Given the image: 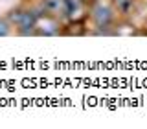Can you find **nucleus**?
Instances as JSON below:
<instances>
[{
  "mask_svg": "<svg viewBox=\"0 0 147 129\" xmlns=\"http://www.w3.org/2000/svg\"><path fill=\"white\" fill-rule=\"evenodd\" d=\"M13 22H15L24 33H28V30H31V28L37 24V15L33 11H18L17 15H13Z\"/></svg>",
  "mask_w": 147,
  "mask_h": 129,
  "instance_id": "nucleus-1",
  "label": "nucleus"
},
{
  "mask_svg": "<svg viewBox=\"0 0 147 129\" xmlns=\"http://www.w3.org/2000/svg\"><path fill=\"white\" fill-rule=\"evenodd\" d=\"M92 17H94V20H96L98 26H107L110 22V18H112V11H110V7L105 6V4H98V6L94 7V11H92Z\"/></svg>",
  "mask_w": 147,
  "mask_h": 129,
  "instance_id": "nucleus-2",
  "label": "nucleus"
},
{
  "mask_svg": "<svg viewBox=\"0 0 147 129\" xmlns=\"http://www.w3.org/2000/svg\"><path fill=\"white\" fill-rule=\"evenodd\" d=\"M63 9H64V13L74 17L81 11V4H79V0H63Z\"/></svg>",
  "mask_w": 147,
  "mask_h": 129,
  "instance_id": "nucleus-3",
  "label": "nucleus"
},
{
  "mask_svg": "<svg viewBox=\"0 0 147 129\" xmlns=\"http://www.w3.org/2000/svg\"><path fill=\"white\" fill-rule=\"evenodd\" d=\"M9 33V26L4 20H0V37H6Z\"/></svg>",
  "mask_w": 147,
  "mask_h": 129,
  "instance_id": "nucleus-4",
  "label": "nucleus"
}]
</instances>
